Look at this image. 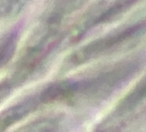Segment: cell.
<instances>
[{"mask_svg": "<svg viewBox=\"0 0 146 132\" xmlns=\"http://www.w3.org/2000/svg\"><path fill=\"white\" fill-rule=\"evenodd\" d=\"M4 4H7V3H3V2H0V14H2L9 6H7V7H5V5Z\"/></svg>", "mask_w": 146, "mask_h": 132, "instance_id": "6da1fadb", "label": "cell"}]
</instances>
